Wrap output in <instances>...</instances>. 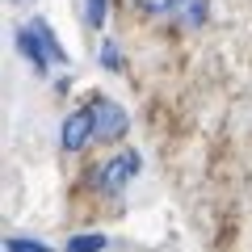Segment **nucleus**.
Returning a JSON list of instances; mask_svg holds the SVG:
<instances>
[{"label":"nucleus","mask_w":252,"mask_h":252,"mask_svg":"<svg viewBox=\"0 0 252 252\" xmlns=\"http://www.w3.org/2000/svg\"><path fill=\"white\" fill-rule=\"evenodd\" d=\"M17 51L34 63L38 72H46L51 63H63V59H67V51L59 46V38L51 34V26H46L42 17H34L26 30H17Z\"/></svg>","instance_id":"1"},{"label":"nucleus","mask_w":252,"mask_h":252,"mask_svg":"<svg viewBox=\"0 0 252 252\" xmlns=\"http://www.w3.org/2000/svg\"><path fill=\"white\" fill-rule=\"evenodd\" d=\"M139 172H143V156L139 152H118L114 160H105V168L97 172V185L105 189V193H122Z\"/></svg>","instance_id":"2"},{"label":"nucleus","mask_w":252,"mask_h":252,"mask_svg":"<svg viewBox=\"0 0 252 252\" xmlns=\"http://www.w3.org/2000/svg\"><path fill=\"white\" fill-rule=\"evenodd\" d=\"M89 105H93V114H97V139H101V143H118V139L130 130V118H126V109L118 105V101L93 97Z\"/></svg>","instance_id":"3"},{"label":"nucleus","mask_w":252,"mask_h":252,"mask_svg":"<svg viewBox=\"0 0 252 252\" xmlns=\"http://www.w3.org/2000/svg\"><path fill=\"white\" fill-rule=\"evenodd\" d=\"M89 139H97V114H93V105L84 109H72V114L63 118V130H59V143L63 152H80Z\"/></svg>","instance_id":"4"},{"label":"nucleus","mask_w":252,"mask_h":252,"mask_svg":"<svg viewBox=\"0 0 252 252\" xmlns=\"http://www.w3.org/2000/svg\"><path fill=\"white\" fill-rule=\"evenodd\" d=\"M172 17L185 30H198V26L210 21V0H177V4H172Z\"/></svg>","instance_id":"5"},{"label":"nucleus","mask_w":252,"mask_h":252,"mask_svg":"<svg viewBox=\"0 0 252 252\" xmlns=\"http://www.w3.org/2000/svg\"><path fill=\"white\" fill-rule=\"evenodd\" d=\"M105 235H72L67 240V252H105Z\"/></svg>","instance_id":"6"},{"label":"nucleus","mask_w":252,"mask_h":252,"mask_svg":"<svg viewBox=\"0 0 252 252\" xmlns=\"http://www.w3.org/2000/svg\"><path fill=\"white\" fill-rule=\"evenodd\" d=\"M105 13H109V0H84V21L89 26H105Z\"/></svg>","instance_id":"7"},{"label":"nucleus","mask_w":252,"mask_h":252,"mask_svg":"<svg viewBox=\"0 0 252 252\" xmlns=\"http://www.w3.org/2000/svg\"><path fill=\"white\" fill-rule=\"evenodd\" d=\"M4 252H51V248L42 240H17L13 235V240H4Z\"/></svg>","instance_id":"8"},{"label":"nucleus","mask_w":252,"mask_h":252,"mask_svg":"<svg viewBox=\"0 0 252 252\" xmlns=\"http://www.w3.org/2000/svg\"><path fill=\"white\" fill-rule=\"evenodd\" d=\"M135 4H139L143 13H152V17H164V13H172L177 0H135Z\"/></svg>","instance_id":"9"},{"label":"nucleus","mask_w":252,"mask_h":252,"mask_svg":"<svg viewBox=\"0 0 252 252\" xmlns=\"http://www.w3.org/2000/svg\"><path fill=\"white\" fill-rule=\"evenodd\" d=\"M101 67H109V72H118V67H122V59H118V46H114V42L101 46Z\"/></svg>","instance_id":"10"}]
</instances>
